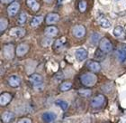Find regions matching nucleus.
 Masks as SVG:
<instances>
[{"label": "nucleus", "mask_w": 126, "mask_h": 123, "mask_svg": "<svg viewBox=\"0 0 126 123\" xmlns=\"http://www.w3.org/2000/svg\"><path fill=\"white\" fill-rule=\"evenodd\" d=\"M87 66L88 68L93 72V73H98V72L101 71V65L98 62H95V61H90L89 63H87Z\"/></svg>", "instance_id": "15"}, {"label": "nucleus", "mask_w": 126, "mask_h": 123, "mask_svg": "<svg viewBox=\"0 0 126 123\" xmlns=\"http://www.w3.org/2000/svg\"><path fill=\"white\" fill-rule=\"evenodd\" d=\"M44 2H46V3H51L53 1V0H43Z\"/></svg>", "instance_id": "33"}, {"label": "nucleus", "mask_w": 126, "mask_h": 123, "mask_svg": "<svg viewBox=\"0 0 126 123\" xmlns=\"http://www.w3.org/2000/svg\"><path fill=\"white\" fill-rule=\"evenodd\" d=\"M79 94L81 95L82 97L88 98L91 96L92 92H91V90H89V89H80L79 91Z\"/></svg>", "instance_id": "23"}, {"label": "nucleus", "mask_w": 126, "mask_h": 123, "mask_svg": "<svg viewBox=\"0 0 126 123\" xmlns=\"http://www.w3.org/2000/svg\"><path fill=\"white\" fill-rule=\"evenodd\" d=\"M42 121L46 123H50L52 122L53 121H55L56 119V114L55 113L51 112V111H47V112H44L42 116Z\"/></svg>", "instance_id": "9"}, {"label": "nucleus", "mask_w": 126, "mask_h": 123, "mask_svg": "<svg viewBox=\"0 0 126 123\" xmlns=\"http://www.w3.org/2000/svg\"><path fill=\"white\" fill-rule=\"evenodd\" d=\"M44 34L47 36L53 37L58 34V29L56 28V27H54V26H49V27H47V28L45 29Z\"/></svg>", "instance_id": "16"}, {"label": "nucleus", "mask_w": 126, "mask_h": 123, "mask_svg": "<svg viewBox=\"0 0 126 123\" xmlns=\"http://www.w3.org/2000/svg\"><path fill=\"white\" fill-rule=\"evenodd\" d=\"M30 82L32 85H33L35 87H38L42 84V77L38 74H34L31 75L30 77Z\"/></svg>", "instance_id": "8"}, {"label": "nucleus", "mask_w": 126, "mask_h": 123, "mask_svg": "<svg viewBox=\"0 0 126 123\" xmlns=\"http://www.w3.org/2000/svg\"><path fill=\"white\" fill-rule=\"evenodd\" d=\"M26 4L28 5V7H30L33 12H37L39 10L40 5L37 3L36 0H26Z\"/></svg>", "instance_id": "17"}, {"label": "nucleus", "mask_w": 126, "mask_h": 123, "mask_svg": "<svg viewBox=\"0 0 126 123\" xmlns=\"http://www.w3.org/2000/svg\"><path fill=\"white\" fill-rule=\"evenodd\" d=\"M59 18H60V16H59L58 14L50 13L47 15L45 20H46V23L48 25H52V24H55L56 22H58Z\"/></svg>", "instance_id": "10"}, {"label": "nucleus", "mask_w": 126, "mask_h": 123, "mask_svg": "<svg viewBox=\"0 0 126 123\" xmlns=\"http://www.w3.org/2000/svg\"><path fill=\"white\" fill-rule=\"evenodd\" d=\"M99 49L102 51V52H105V53H108L110 52L112 50H113V45L112 43L110 42V40H108L107 38H103L101 39L99 43Z\"/></svg>", "instance_id": "2"}, {"label": "nucleus", "mask_w": 126, "mask_h": 123, "mask_svg": "<svg viewBox=\"0 0 126 123\" xmlns=\"http://www.w3.org/2000/svg\"><path fill=\"white\" fill-rule=\"evenodd\" d=\"M14 118V114L10 111H5L4 114L2 115V121L5 123L10 122Z\"/></svg>", "instance_id": "19"}, {"label": "nucleus", "mask_w": 126, "mask_h": 123, "mask_svg": "<svg viewBox=\"0 0 126 123\" xmlns=\"http://www.w3.org/2000/svg\"><path fill=\"white\" fill-rule=\"evenodd\" d=\"M42 20H43V16H35V17H33L32 20L31 25L32 26V27H36V26H38L41 23H42Z\"/></svg>", "instance_id": "21"}, {"label": "nucleus", "mask_w": 126, "mask_h": 123, "mask_svg": "<svg viewBox=\"0 0 126 123\" xmlns=\"http://www.w3.org/2000/svg\"><path fill=\"white\" fill-rule=\"evenodd\" d=\"M8 83L10 85L11 87H14V88H16V87H18L21 83V80L19 78L18 76L16 75H12L9 77L8 79Z\"/></svg>", "instance_id": "14"}, {"label": "nucleus", "mask_w": 126, "mask_h": 123, "mask_svg": "<svg viewBox=\"0 0 126 123\" xmlns=\"http://www.w3.org/2000/svg\"><path fill=\"white\" fill-rule=\"evenodd\" d=\"M10 34L12 36L16 37V38H21L25 34V30L23 28H20V27H16V28H14L11 30Z\"/></svg>", "instance_id": "11"}, {"label": "nucleus", "mask_w": 126, "mask_h": 123, "mask_svg": "<svg viewBox=\"0 0 126 123\" xmlns=\"http://www.w3.org/2000/svg\"><path fill=\"white\" fill-rule=\"evenodd\" d=\"M98 22H99L100 25L102 26L103 28H109L111 26V23L108 21L106 18H105L104 16L99 17V18H98Z\"/></svg>", "instance_id": "20"}, {"label": "nucleus", "mask_w": 126, "mask_h": 123, "mask_svg": "<svg viewBox=\"0 0 126 123\" xmlns=\"http://www.w3.org/2000/svg\"><path fill=\"white\" fill-rule=\"evenodd\" d=\"M71 86H72L71 82H69V81H65V82H62V83L61 84L60 90H61V92H66V91H68V90L70 89Z\"/></svg>", "instance_id": "25"}, {"label": "nucleus", "mask_w": 126, "mask_h": 123, "mask_svg": "<svg viewBox=\"0 0 126 123\" xmlns=\"http://www.w3.org/2000/svg\"><path fill=\"white\" fill-rule=\"evenodd\" d=\"M100 40V34H98V33H93L92 34H91V36H90V41H91V43H92L93 45H97L98 44V42H99Z\"/></svg>", "instance_id": "24"}, {"label": "nucleus", "mask_w": 126, "mask_h": 123, "mask_svg": "<svg viewBox=\"0 0 126 123\" xmlns=\"http://www.w3.org/2000/svg\"><path fill=\"white\" fill-rule=\"evenodd\" d=\"M87 2L85 1V0H82V1H80L79 4V9L80 12H85V11L87 10Z\"/></svg>", "instance_id": "28"}, {"label": "nucleus", "mask_w": 126, "mask_h": 123, "mask_svg": "<svg viewBox=\"0 0 126 123\" xmlns=\"http://www.w3.org/2000/svg\"><path fill=\"white\" fill-rule=\"evenodd\" d=\"M75 57L79 62H83L87 57V51L84 48H79L75 52Z\"/></svg>", "instance_id": "5"}, {"label": "nucleus", "mask_w": 126, "mask_h": 123, "mask_svg": "<svg viewBox=\"0 0 126 123\" xmlns=\"http://www.w3.org/2000/svg\"><path fill=\"white\" fill-rule=\"evenodd\" d=\"M17 123H32V121L28 118H24V119H21Z\"/></svg>", "instance_id": "31"}, {"label": "nucleus", "mask_w": 126, "mask_h": 123, "mask_svg": "<svg viewBox=\"0 0 126 123\" xmlns=\"http://www.w3.org/2000/svg\"><path fill=\"white\" fill-rule=\"evenodd\" d=\"M117 57H118L119 61H121V62H124V61L126 60V45L125 46H122L118 50Z\"/></svg>", "instance_id": "18"}, {"label": "nucleus", "mask_w": 126, "mask_h": 123, "mask_svg": "<svg viewBox=\"0 0 126 123\" xmlns=\"http://www.w3.org/2000/svg\"><path fill=\"white\" fill-rule=\"evenodd\" d=\"M26 18H27V16L26 14L24 13V12H22L21 14H20V16H19V18H18V22L20 25H23L25 23V21H26Z\"/></svg>", "instance_id": "29"}, {"label": "nucleus", "mask_w": 126, "mask_h": 123, "mask_svg": "<svg viewBox=\"0 0 126 123\" xmlns=\"http://www.w3.org/2000/svg\"><path fill=\"white\" fill-rule=\"evenodd\" d=\"M14 45H6L4 46L3 52L6 59H12L14 57Z\"/></svg>", "instance_id": "7"}, {"label": "nucleus", "mask_w": 126, "mask_h": 123, "mask_svg": "<svg viewBox=\"0 0 126 123\" xmlns=\"http://www.w3.org/2000/svg\"><path fill=\"white\" fill-rule=\"evenodd\" d=\"M13 0H1V2L4 3V4H8V3H11Z\"/></svg>", "instance_id": "32"}, {"label": "nucleus", "mask_w": 126, "mask_h": 123, "mask_svg": "<svg viewBox=\"0 0 126 123\" xmlns=\"http://www.w3.org/2000/svg\"><path fill=\"white\" fill-rule=\"evenodd\" d=\"M19 9H20V5H19V3L18 2H13L7 7V13L10 16H14L18 13Z\"/></svg>", "instance_id": "6"}, {"label": "nucleus", "mask_w": 126, "mask_h": 123, "mask_svg": "<svg viewBox=\"0 0 126 123\" xmlns=\"http://www.w3.org/2000/svg\"><path fill=\"white\" fill-rule=\"evenodd\" d=\"M117 1H119V0H117Z\"/></svg>", "instance_id": "34"}, {"label": "nucleus", "mask_w": 126, "mask_h": 123, "mask_svg": "<svg viewBox=\"0 0 126 123\" xmlns=\"http://www.w3.org/2000/svg\"><path fill=\"white\" fill-rule=\"evenodd\" d=\"M56 104L58 105L59 107H61L63 110H66L68 107V102L64 101V100H61V99H60V100H57V101H56Z\"/></svg>", "instance_id": "27"}, {"label": "nucleus", "mask_w": 126, "mask_h": 123, "mask_svg": "<svg viewBox=\"0 0 126 123\" xmlns=\"http://www.w3.org/2000/svg\"><path fill=\"white\" fill-rule=\"evenodd\" d=\"M113 34H114V36L118 37V38L123 37L124 36V28H122L121 26H117V27H115L114 30H113Z\"/></svg>", "instance_id": "22"}, {"label": "nucleus", "mask_w": 126, "mask_h": 123, "mask_svg": "<svg viewBox=\"0 0 126 123\" xmlns=\"http://www.w3.org/2000/svg\"><path fill=\"white\" fill-rule=\"evenodd\" d=\"M7 25H8V22L6 19L1 18V20H0V32H1V33H3V32L6 29Z\"/></svg>", "instance_id": "26"}, {"label": "nucleus", "mask_w": 126, "mask_h": 123, "mask_svg": "<svg viewBox=\"0 0 126 123\" xmlns=\"http://www.w3.org/2000/svg\"><path fill=\"white\" fill-rule=\"evenodd\" d=\"M80 80H81V82L84 86L92 87L96 83L97 77L93 73H87V74H84L81 76Z\"/></svg>", "instance_id": "1"}, {"label": "nucleus", "mask_w": 126, "mask_h": 123, "mask_svg": "<svg viewBox=\"0 0 126 123\" xmlns=\"http://www.w3.org/2000/svg\"><path fill=\"white\" fill-rule=\"evenodd\" d=\"M51 44H52V40L50 39V38H45V39L42 40V45L43 46H50Z\"/></svg>", "instance_id": "30"}, {"label": "nucleus", "mask_w": 126, "mask_h": 123, "mask_svg": "<svg viewBox=\"0 0 126 123\" xmlns=\"http://www.w3.org/2000/svg\"><path fill=\"white\" fill-rule=\"evenodd\" d=\"M29 50V46L26 45V44H21L17 46V49H16V54L18 56H23V55L26 54L27 52Z\"/></svg>", "instance_id": "12"}, {"label": "nucleus", "mask_w": 126, "mask_h": 123, "mask_svg": "<svg viewBox=\"0 0 126 123\" xmlns=\"http://www.w3.org/2000/svg\"><path fill=\"white\" fill-rule=\"evenodd\" d=\"M73 34L77 38H82L86 34V28L81 25H78L73 28Z\"/></svg>", "instance_id": "4"}, {"label": "nucleus", "mask_w": 126, "mask_h": 123, "mask_svg": "<svg viewBox=\"0 0 126 123\" xmlns=\"http://www.w3.org/2000/svg\"><path fill=\"white\" fill-rule=\"evenodd\" d=\"M105 98L103 94L96 95V96L91 100V106H92L93 108L101 107V106L105 103Z\"/></svg>", "instance_id": "3"}, {"label": "nucleus", "mask_w": 126, "mask_h": 123, "mask_svg": "<svg viewBox=\"0 0 126 123\" xmlns=\"http://www.w3.org/2000/svg\"><path fill=\"white\" fill-rule=\"evenodd\" d=\"M12 99V96H11L10 93H7V92H5V93H2L0 95V105L1 106H5V105L9 103Z\"/></svg>", "instance_id": "13"}]
</instances>
